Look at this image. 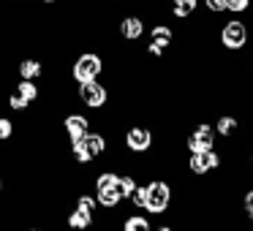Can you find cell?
Returning a JSON list of instances; mask_svg holds the SVG:
<instances>
[{"label": "cell", "mask_w": 253, "mask_h": 231, "mask_svg": "<svg viewBox=\"0 0 253 231\" xmlns=\"http://www.w3.org/2000/svg\"><path fill=\"white\" fill-rule=\"evenodd\" d=\"M90 191H93L95 201H98L101 212L115 218V215L123 212L126 201H123V193H120V182H117V166H101L93 177H90Z\"/></svg>", "instance_id": "cell-1"}, {"label": "cell", "mask_w": 253, "mask_h": 231, "mask_svg": "<svg viewBox=\"0 0 253 231\" xmlns=\"http://www.w3.org/2000/svg\"><path fill=\"white\" fill-rule=\"evenodd\" d=\"M120 139V153L131 155V158H150V155L158 153V131L155 125L147 122H131V125H120L117 136Z\"/></svg>", "instance_id": "cell-2"}, {"label": "cell", "mask_w": 253, "mask_h": 231, "mask_svg": "<svg viewBox=\"0 0 253 231\" xmlns=\"http://www.w3.org/2000/svg\"><path fill=\"white\" fill-rule=\"evenodd\" d=\"M177 198V185L166 174L144 177V212L150 218H169L171 204Z\"/></svg>", "instance_id": "cell-3"}, {"label": "cell", "mask_w": 253, "mask_h": 231, "mask_svg": "<svg viewBox=\"0 0 253 231\" xmlns=\"http://www.w3.org/2000/svg\"><path fill=\"white\" fill-rule=\"evenodd\" d=\"M215 25H218L215 36H218V49L220 52H226V55H242V52L251 46L253 28H251V22H248L245 17L231 14L229 19L220 17Z\"/></svg>", "instance_id": "cell-4"}, {"label": "cell", "mask_w": 253, "mask_h": 231, "mask_svg": "<svg viewBox=\"0 0 253 231\" xmlns=\"http://www.w3.org/2000/svg\"><path fill=\"white\" fill-rule=\"evenodd\" d=\"M68 82H90V79H101L106 74V55L98 46H79V52L74 55V60L66 68Z\"/></svg>", "instance_id": "cell-5"}, {"label": "cell", "mask_w": 253, "mask_h": 231, "mask_svg": "<svg viewBox=\"0 0 253 231\" xmlns=\"http://www.w3.org/2000/svg\"><path fill=\"white\" fill-rule=\"evenodd\" d=\"M71 98H74V104H79L84 112L101 115V112H106L112 104V87L106 82H101V79H90V82L74 84Z\"/></svg>", "instance_id": "cell-6"}, {"label": "cell", "mask_w": 253, "mask_h": 231, "mask_svg": "<svg viewBox=\"0 0 253 231\" xmlns=\"http://www.w3.org/2000/svg\"><path fill=\"white\" fill-rule=\"evenodd\" d=\"M147 25L150 19L139 8L136 11H123L115 22V36L120 38L123 46H139L144 41V36H147Z\"/></svg>", "instance_id": "cell-7"}, {"label": "cell", "mask_w": 253, "mask_h": 231, "mask_svg": "<svg viewBox=\"0 0 253 231\" xmlns=\"http://www.w3.org/2000/svg\"><path fill=\"white\" fill-rule=\"evenodd\" d=\"M212 147H218V136H215V128L210 120H199L182 128V150L185 153H204Z\"/></svg>", "instance_id": "cell-8"}, {"label": "cell", "mask_w": 253, "mask_h": 231, "mask_svg": "<svg viewBox=\"0 0 253 231\" xmlns=\"http://www.w3.org/2000/svg\"><path fill=\"white\" fill-rule=\"evenodd\" d=\"M90 128H93V117L84 109H74L71 106V109H66L60 115V131H63V136H66V144L82 139Z\"/></svg>", "instance_id": "cell-9"}, {"label": "cell", "mask_w": 253, "mask_h": 231, "mask_svg": "<svg viewBox=\"0 0 253 231\" xmlns=\"http://www.w3.org/2000/svg\"><path fill=\"white\" fill-rule=\"evenodd\" d=\"M11 71L17 74V79H36V82H44L46 74H49V63L44 60L36 52H25L17 57V63L11 66Z\"/></svg>", "instance_id": "cell-10"}, {"label": "cell", "mask_w": 253, "mask_h": 231, "mask_svg": "<svg viewBox=\"0 0 253 231\" xmlns=\"http://www.w3.org/2000/svg\"><path fill=\"white\" fill-rule=\"evenodd\" d=\"M199 8H202V0H164V14L180 25L196 19Z\"/></svg>", "instance_id": "cell-11"}, {"label": "cell", "mask_w": 253, "mask_h": 231, "mask_svg": "<svg viewBox=\"0 0 253 231\" xmlns=\"http://www.w3.org/2000/svg\"><path fill=\"white\" fill-rule=\"evenodd\" d=\"M63 223H66L68 231H90L93 226H98V218H93L90 212H84V209L79 207H68V212L63 215Z\"/></svg>", "instance_id": "cell-12"}, {"label": "cell", "mask_w": 253, "mask_h": 231, "mask_svg": "<svg viewBox=\"0 0 253 231\" xmlns=\"http://www.w3.org/2000/svg\"><path fill=\"white\" fill-rule=\"evenodd\" d=\"M120 231H153V218L142 209H131L126 215H117Z\"/></svg>", "instance_id": "cell-13"}, {"label": "cell", "mask_w": 253, "mask_h": 231, "mask_svg": "<svg viewBox=\"0 0 253 231\" xmlns=\"http://www.w3.org/2000/svg\"><path fill=\"white\" fill-rule=\"evenodd\" d=\"M17 139V117L8 112H0V147L11 144Z\"/></svg>", "instance_id": "cell-14"}, {"label": "cell", "mask_w": 253, "mask_h": 231, "mask_svg": "<svg viewBox=\"0 0 253 231\" xmlns=\"http://www.w3.org/2000/svg\"><path fill=\"white\" fill-rule=\"evenodd\" d=\"M237 207H240V215L253 226V188H245V191L237 193Z\"/></svg>", "instance_id": "cell-15"}, {"label": "cell", "mask_w": 253, "mask_h": 231, "mask_svg": "<svg viewBox=\"0 0 253 231\" xmlns=\"http://www.w3.org/2000/svg\"><path fill=\"white\" fill-rule=\"evenodd\" d=\"M223 6H226V14H248L253 8V0H223Z\"/></svg>", "instance_id": "cell-16"}, {"label": "cell", "mask_w": 253, "mask_h": 231, "mask_svg": "<svg viewBox=\"0 0 253 231\" xmlns=\"http://www.w3.org/2000/svg\"><path fill=\"white\" fill-rule=\"evenodd\" d=\"M202 8H204V14H207V17H212V19H220L226 14L223 0H202Z\"/></svg>", "instance_id": "cell-17"}, {"label": "cell", "mask_w": 253, "mask_h": 231, "mask_svg": "<svg viewBox=\"0 0 253 231\" xmlns=\"http://www.w3.org/2000/svg\"><path fill=\"white\" fill-rule=\"evenodd\" d=\"M6 193H8V188H6V171L0 169V198L6 196Z\"/></svg>", "instance_id": "cell-18"}, {"label": "cell", "mask_w": 253, "mask_h": 231, "mask_svg": "<svg viewBox=\"0 0 253 231\" xmlns=\"http://www.w3.org/2000/svg\"><path fill=\"white\" fill-rule=\"evenodd\" d=\"M248 49H251L248 52V68H251V74H253V46H248Z\"/></svg>", "instance_id": "cell-19"}, {"label": "cell", "mask_w": 253, "mask_h": 231, "mask_svg": "<svg viewBox=\"0 0 253 231\" xmlns=\"http://www.w3.org/2000/svg\"><path fill=\"white\" fill-rule=\"evenodd\" d=\"M112 3H133V0H112Z\"/></svg>", "instance_id": "cell-20"}]
</instances>
